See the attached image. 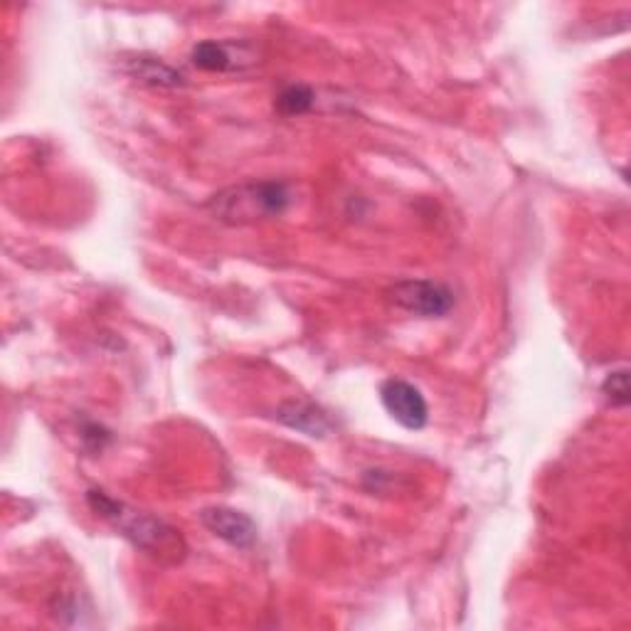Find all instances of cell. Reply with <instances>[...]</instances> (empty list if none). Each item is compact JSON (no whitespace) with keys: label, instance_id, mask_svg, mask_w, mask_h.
<instances>
[{"label":"cell","instance_id":"obj_1","mask_svg":"<svg viewBox=\"0 0 631 631\" xmlns=\"http://www.w3.org/2000/svg\"><path fill=\"white\" fill-rule=\"evenodd\" d=\"M87 501L91 511L109 521L126 541L134 543L139 551L158 560V563L176 565L186 557L188 545L182 541L180 531H176V528L168 525L166 521H160V518L134 511V508L117 501V498H111L104 491H89Z\"/></svg>","mask_w":631,"mask_h":631},{"label":"cell","instance_id":"obj_2","mask_svg":"<svg viewBox=\"0 0 631 631\" xmlns=\"http://www.w3.org/2000/svg\"><path fill=\"white\" fill-rule=\"evenodd\" d=\"M291 206V190L279 180H254L220 190L208 200L212 218L225 225H257L274 218H281Z\"/></svg>","mask_w":631,"mask_h":631},{"label":"cell","instance_id":"obj_3","mask_svg":"<svg viewBox=\"0 0 631 631\" xmlns=\"http://www.w3.org/2000/svg\"><path fill=\"white\" fill-rule=\"evenodd\" d=\"M388 299L397 309L422 316V319H442L454 307V294L430 279H407L395 284L388 291Z\"/></svg>","mask_w":631,"mask_h":631},{"label":"cell","instance_id":"obj_4","mask_svg":"<svg viewBox=\"0 0 631 631\" xmlns=\"http://www.w3.org/2000/svg\"><path fill=\"white\" fill-rule=\"evenodd\" d=\"M380 400L392 420L405 427V430L420 432L427 427V420H430V407H427L424 395L412 383L397 378L383 383Z\"/></svg>","mask_w":631,"mask_h":631},{"label":"cell","instance_id":"obj_5","mask_svg":"<svg viewBox=\"0 0 631 631\" xmlns=\"http://www.w3.org/2000/svg\"><path fill=\"white\" fill-rule=\"evenodd\" d=\"M202 525L232 547H250L257 543V523L247 513L230 506H212L200 513Z\"/></svg>","mask_w":631,"mask_h":631},{"label":"cell","instance_id":"obj_6","mask_svg":"<svg viewBox=\"0 0 631 631\" xmlns=\"http://www.w3.org/2000/svg\"><path fill=\"white\" fill-rule=\"evenodd\" d=\"M126 73L129 77H134L141 85L148 87H160V89H176L182 85L180 73H176L170 65L163 63L158 57L148 55H136L126 59Z\"/></svg>","mask_w":631,"mask_h":631},{"label":"cell","instance_id":"obj_7","mask_svg":"<svg viewBox=\"0 0 631 631\" xmlns=\"http://www.w3.org/2000/svg\"><path fill=\"white\" fill-rule=\"evenodd\" d=\"M279 420L284 424H289L291 430H299L309 436H321L329 430V422H325V414L309 402H287L279 410Z\"/></svg>","mask_w":631,"mask_h":631},{"label":"cell","instance_id":"obj_8","mask_svg":"<svg viewBox=\"0 0 631 631\" xmlns=\"http://www.w3.org/2000/svg\"><path fill=\"white\" fill-rule=\"evenodd\" d=\"M192 65L198 69H206V73H230V69H235V59H232L230 49L215 43V40H206V43H198L192 47Z\"/></svg>","mask_w":631,"mask_h":631},{"label":"cell","instance_id":"obj_9","mask_svg":"<svg viewBox=\"0 0 631 631\" xmlns=\"http://www.w3.org/2000/svg\"><path fill=\"white\" fill-rule=\"evenodd\" d=\"M316 99L319 95L307 85H289L287 89L279 91L277 101H274V109L279 111L281 117H301L309 114V111L316 107Z\"/></svg>","mask_w":631,"mask_h":631},{"label":"cell","instance_id":"obj_10","mask_svg":"<svg viewBox=\"0 0 631 631\" xmlns=\"http://www.w3.org/2000/svg\"><path fill=\"white\" fill-rule=\"evenodd\" d=\"M602 392L607 395V400L617 407L629 405V373L627 370L609 373L607 380L602 383Z\"/></svg>","mask_w":631,"mask_h":631}]
</instances>
